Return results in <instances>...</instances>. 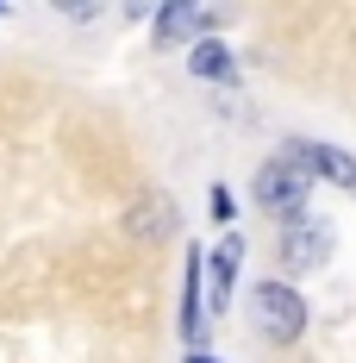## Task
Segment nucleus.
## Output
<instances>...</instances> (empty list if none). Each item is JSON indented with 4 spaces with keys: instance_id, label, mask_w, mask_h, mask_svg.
I'll return each mask as SVG.
<instances>
[{
    "instance_id": "obj_1",
    "label": "nucleus",
    "mask_w": 356,
    "mask_h": 363,
    "mask_svg": "<svg viewBox=\"0 0 356 363\" xmlns=\"http://www.w3.org/2000/svg\"><path fill=\"white\" fill-rule=\"evenodd\" d=\"M250 326L263 332L269 345H294L306 332V301L287 289V282H256L250 289Z\"/></svg>"
},
{
    "instance_id": "obj_7",
    "label": "nucleus",
    "mask_w": 356,
    "mask_h": 363,
    "mask_svg": "<svg viewBox=\"0 0 356 363\" xmlns=\"http://www.w3.org/2000/svg\"><path fill=\"white\" fill-rule=\"evenodd\" d=\"M150 26H156V44L169 50V44H181V38H194L200 26H213V13H200V6H188V0H176V6H163V13H156Z\"/></svg>"
},
{
    "instance_id": "obj_8",
    "label": "nucleus",
    "mask_w": 356,
    "mask_h": 363,
    "mask_svg": "<svg viewBox=\"0 0 356 363\" xmlns=\"http://www.w3.org/2000/svg\"><path fill=\"white\" fill-rule=\"evenodd\" d=\"M188 69L200 75V82H238V57H231L219 38H200V44L188 50Z\"/></svg>"
},
{
    "instance_id": "obj_5",
    "label": "nucleus",
    "mask_w": 356,
    "mask_h": 363,
    "mask_svg": "<svg viewBox=\"0 0 356 363\" xmlns=\"http://www.w3.org/2000/svg\"><path fill=\"white\" fill-rule=\"evenodd\" d=\"M169 232H176V201H169V194H138L132 213H125V238H138V245H163Z\"/></svg>"
},
{
    "instance_id": "obj_6",
    "label": "nucleus",
    "mask_w": 356,
    "mask_h": 363,
    "mask_svg": "<svg viewBox=\"0 0 356 363\" xmlns=\"http://www.w3.org/2000/svg\"><path fill=\"white\" fill-rule=\"evenodd\" d=\"M238 263H244V238H238V232H225V245L213 251V263H200V269L213 276V294H207L200 307H213V313H225V307H231V289H238Z\"/></svg>"
},
{
    "instance_id": "obj_10",
    "label": "nucleus",
    "mask_w": 356,
    "mask_h": 363,
    "mask_svg": "<svg viewBox=\"0 0 356 363\" xmlns=\"http://www.w3.org/2000/svg\"><path fill=\"white\" fill-rule=\"evenodd\" d=\"M188 363H219V357H207V351H194V357H188Z\"/></svg>"
},
{
    "instance_id": "obj_9",
    "label": "nucleus",
    "mask_w": 356,
    "mask_h": 363,
    "mask_svg": "<svg viewBox=\"0 0 356 363\" xmlns=\"http://www.w3.org/2000/svg\"><path fill=\"white\" fill-rule=\"evenodd\" d=\"M207 213H213L219 225H225V219L238 213V201H231V188H225V182H213V188H207Z\"/></svg>"
},
{
    "instance_id": "obj_2",
    "label": "nucleus",
    "mask_w": 356,
    "mask_h": 363,
    "mask_svg": "<svg viewBox=\"0 0 356 363\" xmlns=\"http://www.w3.org/2000/svg\"><path fill=\"white\" fill-rule=\"evenodd\" d=\"M250 194H256V207L263 213H282V219H306V201H313V182L300 176L294 163H263L256 182H250Z\"/></svg>"
},
{
    "instance_id": "obj_3",
    "label": "nucleus",
    "mask_w": 356,
    "mask_h": 363,
    "mask_svg": "<svg viewBox=\"0 0 356 363\" xmlns=\"http://www.w3.org/2000/svg\"><path fill=\"white\" fill-rule=\"evenodd\" d=\"M282 163H294L300 176L313 182H331V188H356V157L338 145H313V138H287L282 145Z\"/></svg>"
},
{
    "instance_id": "obj_11",
    "label": "nucleus",
    "mask_w": 356,
    "mask_h": 363,
    "mask_svg": "<svg viewBox=\"0 0 356 363\" xmlns=\"http://www.w3.org/2000/svg\"><path fill=\"white\" fill-rule=\"evenodd\" d=\"M0 13H6V6H0Z\"/></svg>"
},
{
    "instance_id": "obj_4",
    "label": "nucleus",
    "mask_w": 356,
    "mask_h": 363,
    "mask_svg": "<svg viewBox=\"0 0 356 363\" xmlns=\"http://www.w3.org/2000/svg\"><path fill=\"white\" fill-rule=\"evenodd\" d=\"M331 225L325 219H287L282 225V269L287 276H306V269H319L325 257H331Z\"/></svg>"
}]
</instances>
